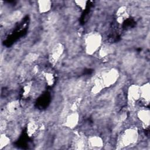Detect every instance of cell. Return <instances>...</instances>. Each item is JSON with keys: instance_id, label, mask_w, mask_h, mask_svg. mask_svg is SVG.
Returning a JSON list of instances; mask_svg holds the SVG:
<instances>
[{"instance_id": "cell-1", "label": "cell", "mask_w": 150, "mask_h": 150, "mask_svg": "<svg viewBox=\"0 0 150 150\" xmlns=\"http://www.w3.org/2000/svg\"><path fill=\"white\" fill-rule=\"evenodd\" d=\"M101 38L99 34H92L86 39V49L88 54H93L99 47Z\"/></svg>"}, {"instance_id": "cell-2", "label": "cell", "mask_w": 150, "mask_h": 150, "mask_svg": "<svg viewBox=\"0 0 150 150\" xmlns=\"http://www.w3.org/2000/svg\"><path fill=\"white\" fill-rule=\"evenodd\" d=\"M79 121V114L76 112H73L69 115L67 116L65 125L67 126V127L70 128H73L76 126Z\"/></svg>"}, {"instance_id": "cell-3", "label": "cell", "mask_w": 150, "mask_h": 150, "mask_svg": "<svg viewBox=\"0 0 150 150\" xmlns=\"http://www.w3.org/2000/svg\"><path fill=\"white\" fill-rule=\"evenodd\" d=\"M103 142L99 137L93 136L88 138V145L93 147H100L103 145Z\"/></svg>"}, {"instance_id": "cell-4", "label": "cell", "mask_w": 150, "mask_h": 150, "mask_svg": "<svg viewBox=\"0 0 150 150\" xmlns=\"http://www.w3.org/2000/svg\"><path fill=\"white\" fill-rule=\"evenodd\" d=\"M149 115L148 111L144 110H141L139 112H138V118L145 125L146 124L148 125L149 124Z\"/></svg>"}, {"instance_id": "cell-5", "label": "cell", "mask_w": 150, "mask_h": 150, "mask_svg": "<svg viewBox=\"0 0 150 150\" xmlns=\"http://www.w3.org/2000/svg\"><path fill=\"white\" fill-rule=\"evenodd\" d=\"M39 9L40 12H46L48 11L51 7V2L49 1H39Z\"/></svg>"}, {"instance_id": "cell-6", "label": "cell", "mask_w": 150, "mask_h": 150, "mask_svg": "<svg viewBox=\"0 0 150 150\" xmlns=\"http://www.w3.org/2000/svg\"><path fill=\"white\" fill-rule=\"evenodd\" d=\"M10 141L9 138L8 136L5 135V134L1 135V148H3L5 146H7Z\"/></svg>"}, {"instance_id": "cell-7", "label": "cell", "mask_w": 150, "mask_h": 150, "mask_svg": "<svg viewBox=\"0 0 150 150\" xmlns=\"http://www.w3.org/2000/svg\"><path fill=\"white\" fill-rule=\"evenodd\" d=\"M4 126H5V127H6V122H5V120H4ZM1 129H2V128H3V122H1Z\"/></svg>"}]
</instances>
